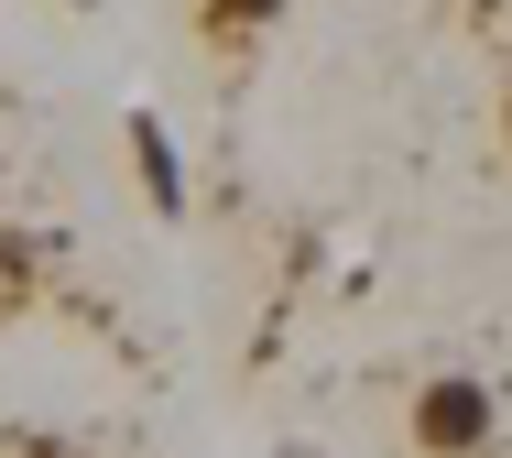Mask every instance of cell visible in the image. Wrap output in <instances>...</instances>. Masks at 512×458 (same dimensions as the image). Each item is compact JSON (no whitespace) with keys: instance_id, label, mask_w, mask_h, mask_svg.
<instances>
[{"instance_id":"7a4b0ae2","label":"cell","mask_w":512,"mask_h":458,"mask_svg":"<svg viewBox=\"0 0 512 458\" xmlns=\"http://www.w3.org/2000/svg\"><path fill=\"white\" fill-rule=\"evenodd\" d=\"M131 175H142L153 219H186V175H175V142H164V120H131Z\"/></svg>"},{"instance_id":"277c9868","label":"cell","mask_w":512,"mask_h":458,"mask_svg":"<svg viewBox=\"0 0 512 458\" xmlns=\"http://www.w3.org/2000/svg\"><path fill=\"white\" fill-rule=\"evenodd\" d=\"M0 458H77V448H66L55 426H11V437H0Z\"/></svg>"},{"instance_id":"5b68a950","label":"cell","mask_w":512,"mask_h":458,"mask_svg":"<svg viewBox=\"0 0 512 458\" xmlns=\"http://www.w3.org/2000/svg\"><path fill=\"white\" fill-rule=\"evenodd\" d=\"M502 153H512V88H502Z\"/></svg>"},{"instance_id":"3957f363","label":"cell","mask_w":512,"mask_h":458,"mask_svg":"<svg viewBox=\"0 0 512 458\" xmlns=\"http://www.w3.org/2000/svg\"><path fill=\"white\" fill-rule=\"evenodd\" d=\"M186 11H197V33H207V44H251V33H273L295 0H186Z\"/></svg>"},{"instance_id":"6da1fadb","label":"cell","mask_w":512,"mask_h":458,"mask_svg":"<svg viewBox=\"0 0 512 458\" xmlns=\"http://www.w3.org/2000/svg\"><path fill=\"white\" fill-rule=\"evenodd\" d=\"M404 437H414V458H491V437H502V404H491V382L436 371V382L404 404Z\"/></svg>"},{"instance_id":"8992f818","label":"cell","mask_w":512,"mask_h":458,"mask_svg":"<svg viewBox=\"0 0 512 458\" xmlns=\"http://www.w3.org/2000/svg\"><path fill=\"white\" fill-rule=\"evenodd\" d=\"M66 11H99V0H66Z\"/></svg>"}]
</instances>
